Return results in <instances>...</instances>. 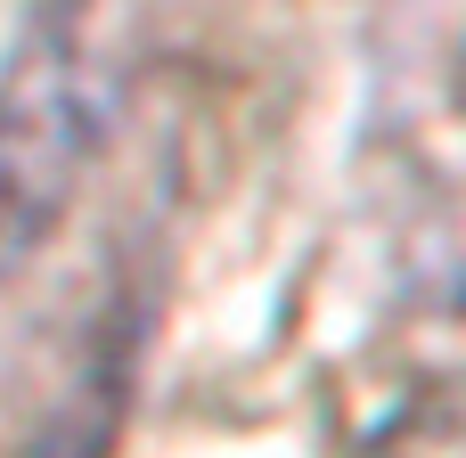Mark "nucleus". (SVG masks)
Instances as JSON below:
<instances>
[{
	"label": "nucleus",
	"instance_id": "nucleus-3",
	"mask_svg": "<svg viewBox=\"0 0 466 458\" xmlns=\"http://www.w3.org/2000/svg\"><path fill=\"white\" fill-rule=\"evenodd\" d=\"M459 107H466V41H459Z\"/></svg>",
	"mask_w": 466,
	"mask_h": 458
},
{
	"label": "nucleus",
	"instance_id": "nucleus-2",
	"mask_svg": "<svg viewBox=\"0 0 466 458\" xmlns=\"http://www.w3.org/2000/svg\"><path fill=\"white\" fill-rule=\"evenodd\" d=\"M360 458H466V377H434L401 410H385Z\"/></svg>",
	"mask_w": 466,
	"mask_h": 458
},
{
	"label": "nucleus",
	"instance_id": "nucleus-1",
	"mask_svg": "<svg viewBox=\"0 0 466 458\" xmlns=\"http://www.w3.org/2000/svg\"><path fill=\"white\" fill-rule=\"evenodd\" d=\"M147 66V0H33L0 57V279H16L90 164L106 156Z\"/></svg>",
	"mask_w": 466,
	"mask_h": 458
}]
</instances>
